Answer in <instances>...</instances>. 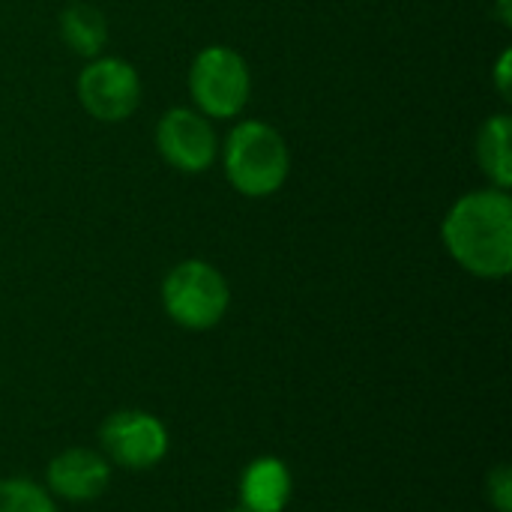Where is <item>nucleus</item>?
<instances>
[{"mask_svg":"<svg viewBox=\"0 0 512 512\" xmlns=\"http://www.w3.org/2000/svg\"><path fill=\"white\" fill-rule=\"evenodd\" d=\"M189 93L195 102V111L213 120H231L237 117L252 93V78L243 54L225 45L204 48L189 69Z\"/></svg>","mask_w":512,"mask_h":512,"instance_id":"obj_4","label":"nucleus"},{"mask_svg":"<svg viewBox=\"0 0 512 512\" xmlns=\"http://www.w3.org/2000/svg\"><path fill=\"white\" fill-rule=\"evenodd\" d=\"M156 144L162 159L183 174H204L216 156L219 141L210 120L195 108H171L156 126Z\"/></svg>","mask_w":512,"mask_h":512,"instance_id":"obj_6","label":"nucleus"},{"mask_svg":"<svg viewBox=\"0 0 512 512\" xmlns=\"http://www.w3.org/2000/svg\"><path fill=\"white\" fill-rule=\"evenodd\" d=\"M477 159L483 174L492 180L495 189L512 186V153H510V117L495 114L483 123L477 138Z\"/></svg>","mask_w":512,"mask_h":512,"instance_id":"obj_10","label":"nucleus"},{"mask_svg":"<svg viewBox=\"0 0 512 512\" xmlns=\"http://www.w3.org/2000/svg\"><path fill=\"white\" fill-rule=\"evenodd\" d=\"M489 501L498 512H512V474L507 465H498L489 474Z\"/></svg>","mask_w":512,"mask_h":512,"instance_id":"obj_13","label":"nucleus"},{"mask_svg":"<svg viewBox=\"0 0 512 512\" xmlns=\"http://www.w3.org/2000/svg\"><path fill=\"white\" fill-rule=\"evenodd\" d=\"M498 12L504 24H512V0H498Z\"/></svg>","mask_w":512,"mask_h":512,"instance_id":"obj_15","label":"nucleus"},{"mask_svg":"<svg viewBox=\"0 0 512 512\" xmlns=\"http://www.w3.org/2000/svg\"><path fill=\"white\" fill-rule=\"evenodd\" d=\"M111 480L108 462L93 450H66L48 465V486L66 501H93Z\"/></svg>","mask_w":512,"mask_h":512,"instance_id":"obj_8","label":"nucleus"},{"mask_svg":"<svg viewBox=\"0 0 512 512\" xmlns=\"http://www.w3.org/2000/svg\"><path fill=\"white\" fill-rule=\"evenodd\" d=\"M0 512H57L45 489L30 480H0Z\"/></svg>","mask_w":512,"mask_h":512,"instance_id":"obj_12","label":"nucleus"},{"mask_svg":"<svg viewBox=\"0 0 512 512\" xmlns=\"http://www.w3.org/2000/svg\"><path fill=\"white\" fill-rule=\"evenodd\" d=\"M243 510L282 512L291 498V474L279 459H258L246 468L240 483Z\"/></svg>","mask_w":512,"mask_h":512,"instance_id":"obj_9","label":"nucleus"},{"mask_svg":"<svg viewBox=\"0 0 512 512\" xmlns=\"http://www.w3.org/2000/svg\"><path fill=\"white\" fill-rule=\"evenodd\" d=\"M78 99L90 117L120 123L132 117L141 102V78L135 66L120 57H93L78 78Z\"/></svg>","mask_w":512,"mask_h":512,"instance_id":"obj_5","label":"nucleus"},{"mask_svg":"<svg viewBox=\"0 0 512 512\" xmlns=\"http://www.w3.org/2000/svg\"><path fill=\"white\" fill-rule=\"evenodd\" d=\"M99 441L117 465L132 471H147L159 465L168 450L165 426L144 411H120L108 417L99 429Z\"/></svg>","mask_w":512,"mask_h":512,"instance_id":"obj_7","label":"nucleus"},{"mask_svg":"<svg viewBox=\"0 0 512 512\" xmlns=\"http://www.w3.org/2000/svg\"><path fill=\"white\" fill-rule=\"evenodd\" d=\"M60 33H63L66 45L75 54H84V57H96L102 51V45L108 42L105 15L90 3L66 6L63 15H60Z\"/></svg>","mask_w":512,"mask_h":512,"instance_id":"obj_11","label":"nucleus"},{"mask_svg":"<svg viewBox=\"0 0 512 512\" xmlns=\"http://www.w3.org/2000/svg\"><path fill=\"white\" fill-rule=\"evenodd\" d=\"M222 162L228 183L246 198H267L279 192L291 171L285 138L261 120H243L228 132Z\"/></svg>","mask_w":512,"mask_h":512,"instance_id":"obj_2","label":"nucleus"},{"mask_svg":"<svg viewBox=\"0 0 512 512\" xmlns=\"http://www.w3.org/2000/svg\"><path fill=\"white\" fill-rule=\"evenodd\" d=\"M510 63H512V54L510 51H504L501 54V60H498V69H495V81H498V90H501V96L504 99H510Z\"/></svg>","mask_w":512,"mask_h":512,"instance_id":"obj_14","label":"nucleus"},{"mask_svg":"<svg viewBox=\"0 0 512 512\" xmlns=\"http://www.w3.org/2000/svg\"><path fill=\"white\" fill-rule=\"evenodd\" d=\"M162 303L171 321L186 330H210L231 303L225 276L207 261H183L162 282Z\"/></svg>","mask_w":512,"mask_h":512,"instance_id":"obj_3","label":"nucleus"},{"mask_svg":"<svg viewBox=\"0 0 512 512\" xmlns=\"http://www.w3.org/2000/svg\"><path fill=\"white\" fill-rule=\"evenodd\" d=\"M444 246L459 267L480 279H504L512 270V198L507 189L462 195L444 219Z\"/></svg>","mask_w":512,"mask_h":512,"instance_id":"obj_1","label":"nucleus"}]
</instances>
